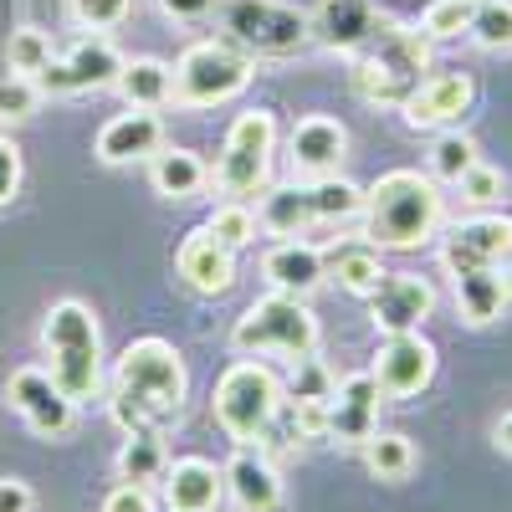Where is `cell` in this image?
Instances as JSON below:
<instances>
[{"label": "cell", "mask_w": 512, "mask_h": 512, "mask_svg": "<svg viewBox=\"0 0 512 512\" xmlns=\"http://www.w3.org/2000/svg\"><path fill=\"white\" fill-rule=\"evenodd\" d=\"M425 72H431V36L379 16L374 36L354 52L349 82H354V93L374 108H405L410 93L425 82Z\"/></svg>", "instance_id": "obj_3"}, {"label": "cell", "mask_w": 512, "mask_h": 512, "mask_svg": "<svg viewBox=\"0 0 512 512\" xmlns=\"http://www.w3.org/2000/svg\"><path fill=\"white\" fill-rule=\"evenodd\" d=\"M497 446H502V451H512V410L497 420Z\"/></svg>", "instance_id": "obj_44"}, {"label": "cell", "mask_w": 512, "mask_h": 512, "mask_svg": "<svg viewBox=\"0 0 512 512\" xmlns=\"http://www.w3.org/2000/svg\"><path fill=\"white\" fill-rule=\"evenodd\" d=\"M359 451H364V466H369L379 482H405L415 472V446L400 431H374Z\"/></svg>", "instance_id": "obj_29"}, {"label": "cell", "mask_w": 512, "mask_h": 512, "mask_svg": "<svg viewBox=\"0 0 512 512\" xmlns=\"http://www.w3.org/2000/svg\"><path fill=\"white\" fill-rule=\"evenodd\" d=\"M103 512H159L154 492L139 487V482H118L108 497H103Z\"/></svg>", "instance_id": "obj_41"}, {"label": "cell", "mask_w": 512, "mask_h": 512, "mask_svg": "<svg viewBox=\"0 0 512 512\" xmlns=\"http://www.w3.org/2000/svg\"><path fill=\"white\" fill-rule=\"evenodd\" d=\"M374 26H379V11L369 0H323L313 11V41L328 52H344V57H354L364 47Z\"/></svg>", "instance_id": "obj_24"}, {"label": "cell", "mask_w": 512, "mask_h": 512, "mask_svg": "<svg viewBox=\"0 0 512 512\" xmlns=\"http://www.w3.org/2000/svg\"><path fill=\"white\" fill-rule=\"evenodd\" d=\"M431 313H436V287L415 272H390L369 297V318L379 333H415Z\"/></svg>", "instance_id": "obj_18"}, {"label": "cell", "mask_w": 512, "mask_h": 512, "mask_svg": "<svg viewBox=\"0 0 512 512\" xmlns=\"http://www.w3.org/2000/svg\"><path fill=\"white\" fill-rule=\"evenodd\" d=\"M466 36L482 52H512V0H477V16Z\"/></svg>", "instance_id": "obj_32"}, {"label": "cell", "mask_w": 512, "mask_h": 512, "mask_svg": "<svg viewBox=\"0 0 512 512\" xmlns=\"http://www.w3.org/2000/svg\"><path fill=\"white\" fill-rule=\"evenodd\" d=\"M262 277L272 282V292H292V297H308L323 287L328 277V262H323V251L303 236H292V241H277L267 256H262Z\"/></svg>", "instance_id": "obj_23"}, {"label": "cell", "mask_w": 512, "mask_h": 512, "mask_svg": "<svg viewBox=\"0 0 512 512\" xmlns=\"http://www.w3.org/2000/svg\"><path fill=\"white\" fill-rule=\"evenodd\" d=\"M456 190H461V200H472V205H497L507 195V180H502V169H492V164H472L456 180Z\"/></svg>", "instance_id": "obj_38"}, {"label": "cell", "mask_w": 512, "mask_h": 512, "mask_svg": "<svg viewBox=\"0 0 512 512\" xmlns=\"http://www.w3.org/2000/svg\"><path fill=\"white\" fill-rule=\"evenodd\" d=\"M41 349H47V369L62 384L67 400H98L103 390V328L93 318L88 303L77 297H62V303L47 308V323H41Z\"/></svg>", "instance_id": "obj_4"}, {"label": "cell", "mask_w": 512, "mask_h": 512, "mask_svg": "<svg viewBox=\"0 0 512 512\" xmlns=\"http://www.w3.org/2000/svg\"><path fill=\"white\" fill-rule=\"evenodd\" d=\"M231 349L236 354H277V359H313L318 354V318L303 297L292 292H272L262 303H251L236 328H231Z\"/></svg>", "instance_id": "obj_8"}, {"label": "cell", "mask_w": 512, "mask_h": 512, "mask_svg": "<svg viewBox=\"0 0 512 512\" xmlns=\"http://www.w3.org/2000/svg\"><path fill=\"white\" fill-rule=\"evenodd\" d=\"M41 82L36 77H21V72H11V77H0V128L6 123H26V118H36V108H41Z\"/></svg>", "instance_id": "obj_36"}, {"label": "cell", "mask_w": 512, "mask_h": 512, "mask_svg": "<svg viewBox=\"0 0 512 512\" xmlns=\"http://www.w3.org/2000/svg\"><path fill=\"white\" fill-rule=\"evenodd\" d=\"M441 221H446L441 190L420 169H390L364 190L359 226L374 251H420L425 241H436Z\"/></svg>", "instance_id": "obj_2"}, {"label": "cell", "mask_w": 512, "mask_h": 512, "mask_svg": "<svg viewBox=\"0 0 512 512\" xmlns=\"http://www.w3.org/2000/svg\"><path fill=\"white\" fill-rule=\"evenodd\" d=\"M169 466V451H164V436L159 431H134L118 451V477L123 482H139V487H154Z\"/></svg>", "instance_id": "obj_28"}, {"label": "cell", "mask_w": 512, "mask_h": 512, "mask_svg": "<svg viewBox=\"0 0 512 512\" xmlns=\"http://www.w3.org/2000/svg\"><path fill=\"white\" fill-rule=\"evenodd\" d=\"M149 180L164 200H190L210 185V164L195 154V149H180V144H164L154 159H149Z\"/></svg>", "instance_id": "obj_25"}, {"label": "cell", "mask_w": 512, "mask_h": 512, "mask_svg": "<svg viewBox=\"0 0 512 512\" xmlns=\"http://www.w3.org/2000/svg\"><path fill=\"white\" fill-rule=\"evenodd\" d=\"M113 88L128 108H164L175 98V67L159 62V57H134V62H123Z\"/></svg>", "instance_id": "obj_27"}, {"label": "cell", "mask_w": 512, "mask_h": 512, "mask_svg": "<svg viewBox=\"0 0 512 512\" xmlns=\"http://www.w3.org/2000/svg\"><path fill=\"white\" fill-rule=\"evenodd\" d=\"M216 21L246 57H297L313 47V11L287 0H221Z\"/></svg>", "instance_id": "obj_7"}, {"label": "cell", "mask_w": 512, "mask_h": 512, "mask_svg": "<svg viewBox=\"0 0 512 512\" xmlns=\"http://www.w3.org/2000/svg\"><path fill=\"white\" fill-rule=\"evenodd\" d=\"M477 103V82L466 72H436L425 77L420 88L410 93V103L400 108L410 128H451L466 118V108Z\"/></svg>", "instance_id": "obj_20"}, {"label": "cell", "mask_w": 512, "mask_h": 512, "mask_svg": "<svg viewBox=\"0 0 512 512\" xmlns=\"http://www.w3.org/2000/svg\"><path fill=\"white\" fill-rule=\"evenodd\" d=\"M123 62H128V57L113 47L108 36H82L67 57H52V67L41 72L36 82H41V93H47V98L103 93V88H113V82H118Z\"/></svg>", "instance_id": "obj_11"}, {"label": "cell", "mask_w": 512, "mask_h": 512, "mask_svg": "<svg viewBox=\"0 0 512 512\" xmlns=\"http://www.w3.org/2000/svg\"><path fill=\"white\" fill-rule=\"evenodd\" d=\"M164 507L169 512H216L226 497V472L205 456H175L164 466Z\"/></svg>", "instance_id": "obj_21"}, {"label": "cell", "mask_w": 512, "mask_h": 512, "mask_svg": "<svg viewBox=\"0 0 512 512\" xmlns=\"http://www.w3.org/2000/svg\"><path fill=\"white\" fill-rule=\"evenodd\" d=\"M6 405L31 425L41 441H62L77 420V400L62 395V384L52 379V369H16L6 384Z\"/></svg>", "instance_id": "obj_12"}, {"label": "cell", "mask_w": 512, "mask_h": 512, "mask_svg": "<svg viewBox=\"0 0 512 512\" xmlns=\"http://www.w3.org/2000/svg\"><path fill=\"white\" fill-rule=\"evenodd\" d=\"M282 405H287V390H282V379L262 364V359H236L221 384H216V395H210V410H216V425L236 441V446H262L272 431H277V420H282Z\"/></svg>", "instance_id": "obj_6"}, {"label": "cell", "mask_w": 512, "mask_h": 512, "mask_svg": "<svg viewBox=\"0 0 512 512\" xmlns=\"http://www.w3.org/2000/svg\"><path fill=\"white\" fill-rule=\"evenodd\" d=\"M374 379H379L384 400L420 395L425 384L436 379V344L420 328L415 333H384V344L374 354Z\"/></svg>", "instance_id": "obj_13"}, {"label": "cell", "mask_w": 512, "mask_h": 512, "mask_svg": "<svg viewBox=\"0 0 512 512\" xmlns=\"http://www.w3.org/2000/svg\"><path fill=\"white\" fill-rule=\"evenodd\" d=\"M344 154H349V128L328 113H308L287 139L292 180H328V175H338Z\"/></svg>", "instance_id": "obj_15"}, {"label": "cell", "mask_w": 512, "mask_h": 512, "mask_svg": "<svg viewBox=\"0 0 512 512\" xmlns=\"http://www.w3.org/2000/svg\"><path fill=\"white\" fill-rule=\"evenodd\" d=\"M472 16H477V0H431L420 16V31L431 41H451L461 31H472Z\"/></svg>", "instance_id": "obj_35"}, {"label": "cell", "mask_w": 512, "mask_h": 512, "mask_svg": "<svg viewBox=\"0 0 512 512\" xmlns=\"http://www.w3.org/2000/svg\"><path fill=\"white\" fill-rule=\"evenodd\" d=\"M159 11L169 21H205L210 11H216V0H159Z\"/></svg>", "instance_id": "obj_42"}, {"label": "cell", "mask_w": 512, "mask_h": 512, "mask_svg": "<svg viewBox=\"0 0 512 512\" xmlns=\"http://www.w3.org/2000/svg\"><path fill=\"white\" fill-rule=\"evenodd\" d=\"M364 210V190L344 175L328 180H292V185H267L262 205H256V221H262L272 236L292 241V236H313L328 231L338 221H359Z\"/></svg>", "instance_id": "obj_5"}, {"label": "cell", "mask_w": 512, "mask_h": 512, "mask_svg": "<svg viewBox=\"0 0 512 512\" xmlns=\"http://www.w3.org/2000/svg\"><path fill=\"white\" fill-rule=\"evenodd\" d=\"M472 164H482V159H477V144L466 139L461 128H446V134L436 139V149H431V175H436L441 185H456Z\"/></svg>", "instance_id": "obj_33"}, {"label": "cell", "mask_w": 512, "mask_h": 512, "mask_svg": "<svg viewBox=\"0 0 512 512\" xmlns=\"http://www.w3.org/2000/svg\"><path fill=\"white\" fill-rule=\"evenodd\" d=\"M333 277H338V287L354 292V297H374L379 282L390 277V272L379 267V251H374V246H354V251H338Z\"/></svg>", "instance_id": "obj_31"}, {"label": "cell", "mask_w": 512, "mask_h": 512, "mask_svg": "<svg viewBox=\"0 0 512 512\" xmlns=\"http://www.w3.org/2000/svg\"><path fill=\"white\" fill-rule=\"evenodd\" d=\"M31 487L21 477H0V512H31Z\"/></svg>", "instance_id": "obj_43"}, {"label": "cell", "mask_w": 512, "mask_h": 512, "mask_svg": "<svg viewBox=\"0 0 512 512\" xmlns=\"http://www.w3.org/2000/svg\"><path fill=\"white\" fill-rule=\"evenodd\" d=\"M52 57H57V47L41 26H16L11 41H6V67L21 72V77H41L52 67Z\"/></svg>", "instance_id": "obj_30"}, {"label": "cell", "mask_w": 512, "mask_h": 512, "mask_svg": "<svg viewBox=\"0 0 512 512\" xmlns=\"http://www.w3.org/2000/svg\"><path fill=\"white\" fill-rule=\"evenodd\" d=\"M251 67L256 57H246L236 41L226 36H205V41H190L175 62V98L180 108H216V103H231L251 88Z\"/></svg>", "instance_id": "obj_9"}, {"label": "cell", "mask_w": 512, "mask_h": 512, "mask_svg": "<svg viewBox=\"0 0 512 512\" xmlns=\"http://www.w3.org/2000/svg\"><path fill=\"white\" fill-rule=\"evenodd\" d=\"M272 159H277V118L267 108H251L231 123L210 180L226 200H251L272 185Z\"/></svg>", "instance_id": "obj_10"}, {"label": "cell", "mask_w": 512, "mask_h": 512, "mask_svg": "<svg viewBox=\"0 0 512 512\" xmlns=\"http://www.w3.org/2000/svg\"><path fill=\"white\" fill-rule=\"evenodd\" d=\"M456 277V313L472 323V328H487L507 313V287H502V272L492 267H477V272H451Z\"/></svg>", "instance_id": "obj_26"}, {"label": "cell", "mask_w": 512, "mask_h": 512, "mask_svg": "<svg viewBox=\"0 0 512 512\" xmlns=\"http://www.w3.org/2000/svg\"><path fill=\"white\" fill-rule=\"evenodd\" d=\"M441 262H446V272H477V267L502 272L512 262V221L507 216H472V221L451 226V236L441 246Z\"/></svg>", "instance_id": "obj_14"}, {"label": "cell", "mask_w": 512, "mask_h": 512, "mask_svg": "<svg viewBox=\"0 0 512 512\" xmlns=\"http://www.w3.org/2000/svg\"><path fill=\"white\" fill-rule=\"evenodd\" d=\"M502 287H507V297H512V262L502 267Z\"/></svg>", "instance_id": "obj_45"}, {"label": "cell", "mask_w": 512, "mask_h": 512, "mask_svg": "<svg viewBox=\"0 0 512 512\" xmlns=\"http://www.w3.org/2000/svg\"><path fill=\"white\" fill-rule=\"evenodd\" d=\"M333 395V379H328V369L318 364V354L313 359H297L292 364V390H287V400H328Z\"/></svg>", "instance_id": "obj_39"}, {"label": "cell", "mask_w": 512, "mask_h": 512, "mask_svg": "<svg viewBox=\"0 0 512 512\" xmlns=\"http://www.w3.org/2000/svg\"><path fill=\"white\" fill-rule=\"evenodd\" d=\"M21 195V149H16V139L0 128V210H6L11 200Z\"/></svg>", "instance_id": "obj_40"}, {"label": "cell", "mask_w": 512, "mask_h": 512, "mask_svg": "<svg viewBox=\"0 0 512 512\" xmlns=\"http://www.w3.org/2000/svg\"><path fill=\"white\" fill-rule=\"evenodd\" d=\"M190 400V369L180 359V349L169 338L149 333L134 338L118 359H113V384H108V410L123 425V436L134 431H169L180 425Z\"/></svg>", "instance_id": "obj_1"}, {"label": "cell", "mask_w": 512, "mask_h": 512, "mask_svg": "<svg viewBox=\"0 0 512 512\" xmlns=\"http://www.w3.org/2000/svg\"><path fill=\"white\" fill-rule=\"evenodd\" d=\"M210 236H216L221 246H231V251H241L251 236H256V226H262V221H256V210L246 205V200H221L216 210H210Z\"/></svg>", "instance_id": "obj_34"}, {"label": "cell", "mask_w": 512, "mask_h": 512, "mask_svg": "<svg viewBox=\"0 0 512 512\" xmlns=\"http://www.w3.org/2000/svg\"><path fill=\"white\" fill-rule=\"evenodd\" d=\"M128 11H134V0H67V16L82 31H113L128 21Z\"/></svg>", "instance_id": "obj_37"}, {"label": "cell", "mask_w": 512, "mask_h": 512, "mask_svg": "<svg viewBox=\"0 0 512 512\" xmlns=\"http://www.w3.org/2000/svg\"><path fill=\"white\" fill-rule=\"evenodd\" d=\"M175 272L195 297H226L236 287V251L210 236V226H195L175 251Z\"/></svg>", "instance_id": "obj_17"}, {"label": "cell", "mask_w": 512, "mask_h": 512, "mask_svg": "<svg viewBox=\"0 0 512 512\" xmlns=\"http://www.w3.org/2000/svg\"><path fill=\"white\" fill-rule=\"evenodd\" d=\"M98 159L123 169V164H144L164 149V118L154 108H128V113H113L103 128H98Z\"/></svg>", "instance_id": "obj_19"}, {"label": "cell", "mask_w": 512, "mask_h": 512, "mask_svg": "<svg viewBox=\"0 0 512 512\" xmlns=\"http://www.w3.org/2000/svg\"><path fill=\"white\" fill-rule=\"evenodd\" d=\"M221 472H226V492L241 512H277L282 507V472L262 456V446H236V456Z\"/></svg>", "instance_id": "obj_22"}, {"label": "cell", "mask_w": 512, "mask_h": 512, "mask_svg": "<svg viewBox=\"0 0 512 512\" xmlns=\"http://www.w3.org/2000/svg\"><path fill=\"white\" fill-rule=\"evenodd\" d=\"M379 405H384V390H379L374 369L369 374H349L344 384H333V395H328V441L364 446L379 431Z\"/></svg>", "instance_id": "obj_16"}]
</instances>
